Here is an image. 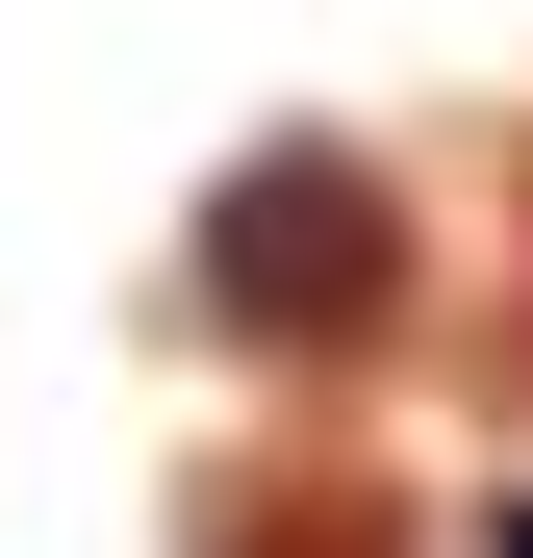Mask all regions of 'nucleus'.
Segmentation results:
<instances>
[{
	"label": "nucleus",
	"mask_w": 533,
	"mask_h": 558,
	"mask_svg": "<svg viewBox=\"0 0 533 558\" xmlns=\"http://www.w3.org/2000/svg\"><path fill=\"white\" fill-rule=\"evenodd\" d=\"M204 305L254 330V355H355L407 305V229H381V178L355 153H254L229 204H204Z\"/></svg>",
	"instance_id": "obj_1"
}]
</instances>
